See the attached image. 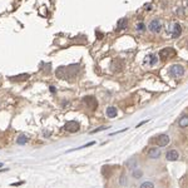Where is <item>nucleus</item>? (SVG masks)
<instances>
[{
  "instance_id": "aec40b11",
  "label": "nucleus",
  "mask_w": 188,
  "mask_h": 188,
  "mask_svg": "<svg viewBox=\"0 0 188 188\" xmlns=\"http://www.w3.org/2000/svg\"><path fill=\"white\" fill-rule=\"evenodd\" d=\"M107 128H108V127H100V128H97L96 130H93L92 133H97V132H99V130H103V129H107Z\"/></svg>"
},
{
  "instance_id": "412c9836",
  "label": "nucleus",
  "mask_w": 188,
  "mask_h": 188,
  "mask_svg": "<svg viewBox=\"0 0 188 188\" xmlns=\"http://www.w3.org/2000/svg\"><path fill=\"white\" fill-rule=\"evenodd\" d=\"M50 90H52L53 93H55V88H54V87H50Z\"/></svg>"
},
{
  "instance_id": "423d86ee",
  "label": "nucleus",
  "mask_w": 188,
  "mask_h": 188,
  "mask_svg": "<svg viewBox=\"0 0 188 188\" xmlns=\"http://www.w3.org/2000/svg\"><path fill=\"white\" fill-rule=\"evenodd\" d=\"M157 143L159 147H166L168 143H169V137L167 134H161L158 137V140H157Z\"/></svg>"
},
{
  "instance_id": "4be33fe9",
  "label": "nucleus",
  "mask_w": 188,
  "mask_h": 188,
  "mask_svg": "<svg viewBox=\"0 0 188 188\" xmlns=\"http://www.w3.org/2000/svg\"><path fill=\"white\" fill-rule=\"evenodd\" d=\"M2 167H3V164H2V163H0V168H2Z\"/></svg>"
},
{
  "instance_id": "39448f33",
  "label": "nucleus",
  "mask_w": 188,
  "mask_h": 188,
  "mask_svg": "<svg viewBox=\"0 0 188 188\" xmlns=\"http://www.w3.org/2000/svg\"><path fill=\"white\" fill-rule=\"evenodd\" d=\"M178 157H180V154H178L177 150L172 149V150H168L167 154H166V158H167V161L169 162H173V161H177Z\"/></svg>"
},
{
  "instance_id": "9d476101",
  "label": "nucleus",
  "mask_w": 188,
  "mask_h": 188,
  "mask_svg": "<svg viewBox=\"0 0 188 188\" xmlns=\"http://www.w3.org/2000/svg\"><path fill=\"white\" fill-rule=\"evenodd\" d=\"M161 156V149L159 148H150L149 149V157L150 158H158Z\"/></svg>"
},
{
  "instance_id": "7ed1b4c3",
  "label": "nucleus",
  "mask_w": 188,
  "mask_h": 188,
  "mask_svg": "<svg viewBox=\"0 0 188 188\" xmlns=\"http://www.w3.org/2000/svg\"><path fill=\"white\" fill-rule=\"evenodd\" d=\"M79 128H80V124H79V122H77V120H70V122H68V123H65V126H64V130L70 132V133H75V132H78Z\"/></svg>"
},
{
  "instance_id": "0eeeda50",
  "label": "nucleus",
  "mask_w": 188,
  "mask_h": 188,
  "mask_svg": "<svg viewBox=\"0 0 188 188\" xmlns=\"http://www.w3.org/2000/svg\"><path fill=\"white\" fill-rule=\"evenodd\" d=\"M84 102L90 107V109H96L97 108V100L94 97H86L84 98Z\"/></svg>"
},
{
  "instance_id": "6ab92c4d",
  "label": "nucleus",
  "mask_w": 188,
  "mask_h": 188,
  "mask_svg": "<svg viewBox=\"0 0 188 188\" xmlns=\"http://www.w3.org/2000/svg\"><path fill=\"white\" fill-rule=\"evenodd\" d=\"M152 8H153L152 4H146V5H144V9H146L147 12H150V10H152Z\"/></svg>"
},
{
  "instance_id": "f8f14e48",
  "label": "nucleus",
  "mask_w": 188,
  "mask_h": 188,
  "mask_svg": "<svg viewBox=\"0 0 188 188\" xmlns=\"http://www.w3.org/2000/svg\"><path fill=\"white\" fill-rule=\"evenodd\" d=\"M26 79H29V74H22V75H16V77L12 78V80H15V82H24Z\"/></svg>"
},
{
  "instance_id": "20e7f679",
  "label": "nucleus",
  "mask_w": 188,
  "mask_h": 188,
  "mask_svg": "<svg viewBox=\"0 0 188 188\" xmlns=\"http://www.w3.org/2000/svg\"><path fill=\"white\" fill-rule=\"evenodd\" d=\"M148 29L150 32H153V33H159V32H161V29H162V24H161V22H159L158 19H156V20H152L149 23Z\"/></svg>"
},
{
  "instance_id": "4468645a",
  "label": "nucleus",
  "mask_w": 188,
  "mask_h": 188,
  "mask_svg": "<svg viewBox=\"0 0 188 188\" xmlns=\"http://www.w3.org/2000/svg\"><path fill=\"white\" fill-rule=\"evenodd\" d=\"M127 25H128L127 19H122V20H119V23H118V30H124L127 28Z\"/></svg>"
},
{
  "instance_id": "f257e3e1",
  "label": "nucleus",
  "mask_w": 188,
  "mask_h": 188,
  "mask_svg": "<svg viewBox=\"0 0 188 188\" xmlns=\"http://www.w3.org/2000/svg\"><path fill=\"white\" fill-rule=\"evenodd\" d=\"M184 74V68L180 64H174L169 68V75L173 78H180Z\"/></svg>"
},
{
  "instance_id": "a211bd4d",
  "label": "nucleus",
  "mask_w": 188,
  "mask_h": 188,
  "mask_svg": "<svg viewBox=\"0 0 188 188\" xmlns=\"http://www.w3.org/2000/svg\"><path fill=\"white\" fill-rule=\"evenodd\" d=\"M142 174H143V173H142V171H138V169H136V171L133 172V176H134L136 178H139Z\"/></svg>"
},
{
  "instance_id": "2eb2a0df",
  "label": "nucleus",
  "mask_w": 188,
  "mask_h": 188,
  "mask_svg": "<svg viewBox=\"0 0 188 188\" xmlns=\"http://www.w3.org/2000/svg\"><path fill=\"white\" fill-rule=\"evenodd\" d=\"M26 142H28V137L24 136V134H22L20 137L18 138V144H25Z\"/></svg>"
},
{
  "instance_id": "f03ea898",
  "label": "nucleus",
  "mask_w": 188,
  "mask_h": 188,
  "mask_svg": "<svg viewBox=\"0 0 188 188\" xmlns=\"http://www.w3.org/2000/svg\"><path fill=\"white\" fill-rule=\"evenodd\" d=\"M174 55H176V50L173 48H164L159 52V58H161V60H168V59L173 58Z\"/></svg>"
},
{
  "instance_id": "dca6fc26",
  "label": "nucleus",
  "mask_w": 188,
  "mask_h": 188,
  "mask_svg": "<svg viewBox=\"0 0 188 188\" xmlns=\"http://www.w3.org/2000/svg\"><path fill=\"white\" fill-rule=\"evenodd\" d=\"M140 188H154V184L152 182H144L142 186H140Z\"/></svg>"
},
{
  "instance_id": "1a4fd4ad",
  "label": "nucleus",
  "mask_w": 188,
  "mask_h": 188,
  "mask_svg": "<svg viewBox=\"0 0 188 188\" xmlns=\"http://www.w3.org/2000/svg\"><path fill=\"white\" fill-rule=\"evenodd\" d=\"M118 114V110L116 107H108L107 108V117L109 118H116Z\"/></svg>"
},
{
  "instance_id": "9b49d317",
  "label": "nucleus",
  "mask_w": 188,
  "mask_h": 188,
  "mask_svg": "<svg viewBox=\"0 0 188 188\" xmlns=\"http://www.w3.org/2000/svg\"><path fill=\"white\" fill-rule=\"evenodd\" d=\"M144 60H146V63L149 64V65H154V64L157 63V56H156L154 54H150V55L147 56Z\"/></svg>"
},
{
  "instance_id": "f3484780",
  "label": "nucleus",
  "mask_w": 188,
  "mask_h": 188,
  "mask_svg": "<svg viewBox=\"0 0 188 188\" xmlns=\"http://www.w3.org/2000/svg\"><path fill=\"white\" fill-rule=\"evenodd\" d=\"M144 28H146V26H144L143 23H138L137 26H136V29H137V32H143V30H144Z\"/></svg>"
},
{
  "instance_id": "ddd939ff",
  "label": "nucleus",
  "mask_w": 188,
  "mask_h": 188,
  "mask_svg": "<svg viewBox=\"0 0 188 188\" xmlns=\"http://www.w3.org/2000/svg\"><path fill=\"white\" fill-rule=\"evenodd\" d=\"M178 124H180L181 128H186V127H188V116H183V117H181L180 122H178Z\"/></svg>"
},
{
  "instance_id": "6e6552de",
  "label": "nucleus",
  "mask_w": 188,
  "mask_h": 188,
  "mask_svg": "<svg viewBox=\"0 0 188 188\" xmlns=\"http://www.w3.org/2000/svg\"><path fill=\"white\" fill-rule=\"evenodd\" d=\"M181 33H182V28H181V25L180 24H173V30L171 32V35L173 36V38H177V36H180L181 35Z\"/></svg>"
}]
</instances>
